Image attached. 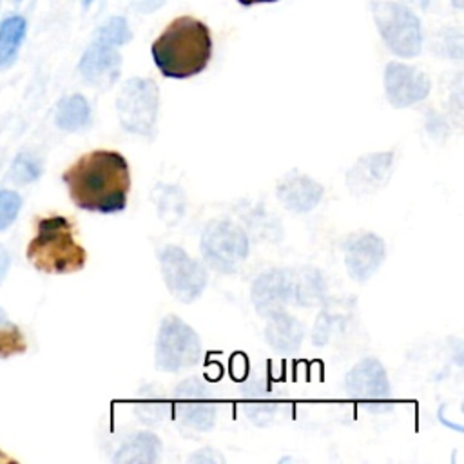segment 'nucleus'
<instances>
[{
	"label": "nucleus",
	"instance_id": "nucleus-16",
	"mask_svg": "<svg viewBox=\"0 0 464 464\" xmlns=\"http://www.w3.org/2000/svg\"><path fill=\"white\" fill-rule=\"evenodd\" d=\"M276 196L285 208L292 212H308L323 198V185L306 174L288 172L276 187Z\"/></svg>",
	"mask_w": 464,
	"mask_h": 464
},
{
	"label": "nucleus",
	"instance_id": "nucleus-34",
	"mask_svg": "<svg viewBox=\"0 0 464 464\" xmlns=\"http://www.w3.org/2000/svg\"><path fill=\"white\" fill-rule=\"evenodd\" d=\"M411 2H417V4H420V2H422V0H411Z\"/></svg>",
	"mask_w": 464,
	"mask_h": 464
},
{
	"label": "nucleus",
	"instance_id": "nucleus-4",
	"mask_svg": "<svg viewBox=\"0 0 464 464\" xmlns=\"http://www.w3.org/2000/svg\"><path fill=\"white\" fill-rule=\"evenodd\" d=\"M201 359V341L192 326L181 317L167 315L154 343V362L161 372H179L198 364Z\"/></svg>",
	"mask_w": 464,
	"mask_h": 464
},
{
	"label": "nucleus",
	"instance_id": "nucleus-6",
	"mask_svg": "<svg viewBox=\"0 0 464 464\" xmlns=\"http://www.w3.org/2000/svg\"><path fill=\"white\" fill-rule=\"evenodd\" d=\"M203 259L221 274H232L248 256V236L243 227L230 219H212L199 239Z\"/></svg>",
	"mask_w": 464,
	"mask_h": 464
},
{
	"label": "nucleus",
	"instance_id": "nucleus-8",
	"mask_svg": "<svg viewBox=\"0 0 464 464\" xmlns=\"http://www.w3.org/2000/svg\"><path fill=\"white\" fill-rule=\"evenodd\" d=\"M160 268L169 292L181 303L196 301L208 281L205 266L181 246L167 245L158 252Z\"/></svg>",
	"mask_w": 464,
	"mask_h": 464
},
{
	"label": "nucleus",
	"instance_id": "nucleus-1",
	"mask_svg": "<svg viewBox=\"0 0 464 464\" xmlns=\"http://www.w3.org/2000/svg\"><path fill=\"white\" fill-rule=\"evenodd\" d=\"M72 203L89 212L116 214L127 207L130 169L123 154L96 149L80 156L63 174Z\"/></svg>",
	"mask_w": 464,
	"mask_h": 464
},
{
	"label": "nucleus",
	"instance_id": "nucleus-19",
	"mask_svg": "<svg viewBox=\"0 0 464 464\" xmlns=\"http://www.w3.org/2000/svg\"><path fill=\"white\" fill-rule=\"evenodd\" d=\"M295 274V306H314L323 301L326 294V283L317 268L301 266L294 268Z\"/></svg>",
	"mask_w": 464,
	"mask_h": 464
},
{
	"label": "nucleus",
	"instance_id": "nucleus-14",
	"mask_svg": "<svg viewBox=\"0 0 464 464\" xmlns=\"http://www.w3.org/2000/svg\"><path fill=\"white\" fill-rule=\"evenodd\" d=\"M393 169V152H370L361 156L346 174V185L353 196H366L381 190Z\"/></svg>",
	"mask_w": 464,
	"mask_h": 464
},
{
	"label": "nucleus",
	"instance_id": "nucleus-29",
	"mask_svg": "<svg viewBox=\"0 0 464 464\" xmlns=\"http://www.w3.org/2000/svg\"><path fill=\"white\" fill-rule=\"evenodd\" d=\"M188 460L190 462H225V459L218 451H214L212 448H205V450L196 451L194 455L188 457Z\"/></svg>",
	"mask_w": 464,
	"mask_h": 464
},
{
	"label": "nucleus",
	"instance_id": "nucleus-10",
	"mask_svg": "<svg viewBox=\"0 0 464 464\" xmlns=\"http://www.w3.org/2000/svg\"><path fill=\"white\" fill-rule=\"evenodd\" d=\"M174 417L198 431H208L216 420V401L210 388L198 377H188L174 388Z\"/></svg>",
	"mask_w": 464,
	"mask_h": 464
},
{
	"label": "nucleus",
	"instance_id": "nucleus-32",
	"mask_svg": "<svg viewBox=\"0 0 464 464\" xmlns=\"http://www.w3.org/2000/svg\"><path fill=\"white\" fill-rule=\"evenodd\" d=\"M2 462H14V460H13L7 453H4V451L0 450V464H2Z\"/></svg>",
	"mask_w": 464,
	"mask_h": 464
},
{
	"label": "nucleus",
	"instance_id": "nucleus-33",
	"mask_svg": "<svg viewBox=\"0 0 464 464\" xmlns=\"http://www.w3.org/2000/svg\"><path fill=\"white\" fill-rule=\"evenodd\" d=\"M92 2H94V0H83V4H85V5H89V4H92Z\"/></svg>",
	"mask_w": 464,
	"mask_h": 464
},
{
	"label": "nucleus",
	"instance_id": "nucleus-18",
	"mask_svg": "<svg viewBox=\"0 0 464 464\" xmlns=\"http://www.w3.org/2000/svg\"><path fill=\"white\" fill-rule=\"evenodd\" d=\"M161 457V440L152 431H134L129 435L116 453L112 460L118 464H154Z\"/></svg>",
	"mask_w": 464,
	"mask_h": 464
},
{
	"label": "nucleus",
	"instance_id": "nucleus-25",
	"mask_svg": "<svg viewBox=\"0 0 464 464\" xmlns=\"http://www.w3.org/2000/svg\"><path fill=\"white\" fill-rule=\"evenodd\" d=\"M40 174H42V163L31 152L16 154V158L13 160V165L9 169L11 179L18 185H27V183L36 181L40 178Z\"/></svg>",
	"mask_w": 464,
	"mask_h": 464
},
{
	"label": "nucleus",
	"instance_id": "nucleus-24",
	"mask_svg": "<svg viewBox=\"0 0 464 464\" xmlns=\"http://www.w3.org/2000/svg\"><path fill=\"white\" fill-rule=\"evenodd\" d=\"M152 196H154L158 212L163 216L165 221L176 223L181 218L183 207H185V199H183V194H181V190L178 187L158 185Z\"/></svg>",
	"mask_w": 464,
	"mask_h": 464
},
{
	"label": "nucleus",
	"instance_id": "nucleus-21",
	"mask_svg": "<svg viewBox=\"0 0 464 464\" xmlns=\"http://www.w3.org/2000/svg\"><path fill=\"white\" fill-rule=\"evenodd\" d=\"M56 125L62 130H80L91 121V105L82 94L65 96L56 107Z\"/></svg>",
	"mask_w": 464,
	"mask_h": 464
},
{
	"label": "nucleus",
	"instance_id": "nucleus-28",
	"mask_svg": "<svg viewBox=\"0 0 464 464\" xmlns=\"http://www.w3.org/2000/svg\"><path fill=\"white\" fill-rule=\"evenodd\" d=\"M22 208V196L16 190H0V232L7 230Z\"/></svg>",
	"mask_w": 464,
	"mask_h": 464
},
{
	"label": "nucleus",
	"instance_id": "nucleus-26",
	"mask_svg": "<svg viewBox=\"0 0 464 464\" xmlns=\"http://www.w3.org/2000/svg\"><path fill=\"white\" fill-rule=\"evenodd\" d=\"M27 350L25 337L16 324L4 323L0 324V359H7Z\"/></svg>",
	"mask_w": 464,
	"mask_h": 464
},
{
	"label": "nucleus",
	"instance_id": "nucleus-15",
	"mask_svg": "<svg viewBox=\"0 0 464 464\" xmlns=\"http://www.w3.org/2000/svg\"><path fill=\"white\" fill-rule=\"evenodd\" d=\"M78 69L89 83L96 87H111L120 76L121 54L116 45L94 36L92 44L82 54Z\"/></svg>",
	"mask_w": 464,
	"mask_h": 464
},
{
	"label": "nucleus",
	"instance_id": "nucleus-12",
	"mask_svg": "<svg viewBox=\"0 0 464 464\" xmlns=\"http://www.w3.org/2000/svg\"><path fill=\"white\" fill-rule=\"evenodd\" d=\"M344 265L348 276L357 281H368L382 265L386 257L384 239L373 232H355L343 243Z\"/></svg>",
	"mask_w": 464,
	"mask_h": 464
},
{
	"label": "nucleus",
	"instance_id": "nucleus-31",
	"mask_svg": "<svg viewBox=\"0 0 464 464\" xmlns=\"http://www.w3.org/2000/svg\"><path fill=\"white\" fill-rule=\"evenodd\" d=\"M237 2L245 7H250V5H256V4H272V2H277V0H237Z\"/></svg>",
	"mask_w": 464,
	"mask_h": 464
},
{
	"label": "nucleus",
	"instance_id": "nucleus-27",
	"mask_svg": "<svg viewBox=\"0 0 464 464\" xmlns=\"http://www.w3.org/2000/svg\"><path fill=\"white\" fill-rule=\"evenodd\" d=\"M94 36L100 38V40H103V42H107V44H111V45H116V47L125 45V44L132 38L130 29H129V25H127V20H125L123 16H112V18H109V20L96 31Z\"/></svg>",
	"mask_w": 464,
	"mask_h": 464
},
{
	"label": "nucleus",
	"instance_id": "nucleus-13",
	"mask_svg": "<svg viewBox=\"0 0 464 464\" xmlns=\"http://www.w3.org/2000/svg\"><path fill=\"white\" fill-rule=\"evenodd\" d=\"M431 89L430 78L417 67L401 62H390L384 69V91L388 102L397 107H411L422 102Z\"/></svg>",
	"mask_w": 464,
	"mask_h": 464
},
{
	"label": "nucleus",
	"instance_id": "nucleus-2",
	"mask_svg": "<svg viewBox=\"0 0 464 464\" xmlns=\"http://www.w3.org/2000/svg\"><path fill=\"white\" fill-rule=\"evenodd\" d=\"M152 58L167 78H190L205 71L212 58L208 27L194 16L174 18L152 42Z\"/></svg>",
	"mask_w": 464,
	"mask_h": 464
},
{
	"label": "nucleus",
	"instance_id": "nucleus-20",
	"mask_svg": "<svg viewBox=\"0 0 464 464\" xmlns=\"http://www.w3.org/2000/svg\"><path fill=\"white\" fill-rule=\"evenodd\" d=\"M25 31L27 22L20 14H13L0 24V69H7L14 63Z\"/></svg>",
	"mask_w": 464,
	"mask_h": 464
},
{
	"label": "nucleus",
	"instance_id": "nucleus-3",
	"mask_svg": "<svg viewBox=\"0 0 464 464\" xmlns=\"http://www.w3.org/2000/svg\"><path fill=\"white\" fill-rule=\"evenodd\" d=\"M25 257L44 274H72L87 263V252L76 241L74 227L65 216L38 219L36 236L29 241Z\"/></svg>",
	"mask_w": 464,
	"mask_h": 464
},
{
	"label": "nucleus",
	"instance_id": "nucleus-17",
	"mask_svg": "<svg viewBox=\"0 0 464 464\" xmlns=\"http://www.w3.org/2000/svg\"><path fill=\"white\" fill-rule=\"evenodd\" d=\"M265 326L266 343L279 352H294L301 346L304 337V324L285 310L270 314Z\"/></svg>",
	"mask_w": 464,
	"mask_h": 464
},
{
	"label": "nucleus",
	"instance_id": "nucleus-11",
	"mask_svg": "<svg viewBox=\"0 0 464 464\" xmlns=\"http://www.w3.org/2000/svg\"><path fill=\"white\" fill-rule=\"evenodd\" d=\"M295 274L294 268H270L261 272L250 286V297L256 312L263 317L285 310L294 303Z\"/></svg>",
	"mask_w": 464,
	"mask_h": 464
},
{
	"label": "nucleus",
	"instance_id": "nucleus-7",
	"mask_svg": "<svg viewBox=\"0 0 464 464\" xmlns=\"http://www.w3.org/2000/svg\"><path fill=\"white\" fill-rule=\"evenodd\" d=\"M375 25L386 44V47L401 56L413 58L422 49V27L419 18L406 7L395 2H373L372 4Z\"/></svg>",
	"mask_w": 464,
	"mask_h": 464
},
{
	"label": "nucleus",
	"instance_id": "nucleus-23",
	"mask_svg": "<svg viewBox=\"0 0 464 464\" xmlns=\"http://www.w3.org/2000/svg\"><path fill=\"white\" fill-rule=\"evenodd\" d=\"M136 415L143 424L156 426L165 420L170 411V404L161 395V390L154 386H145L140 392V399L136 401Z\"/></svg>",
	"mask_w": 464,
	"mask_h": 464
},
{
	"label": "nucleus",
	"instance_id": "nucleus-9",
	"mask_svg": "<svg viewBox=\"0 0 464 464\" xmlns=\"http://www.w3.org/2000/svg\"><path fill=\"white\" fill-rule=\"evenodd\" d=\"M344 390L350 397L357 399L373 413H382L392 410L390 401V381L384 366L373 359L366 357L359 361L344 379Z\"/></svg>",
	"mask_w": 464,
	"mask_h": 464
},
{
	"label": "nucleus",
	"instance_id": "nucleus-5",
	"mask_svg": "<svg viewBox=\"0 0 464 464\" xmlns=\"http://www.w3.org/2000/svg\"><path fill=\"white\" fill-rule=\"evenodd\" d=\"M158 109L160 92L156 82L150 78L127 80L116 98V111L121 127L127 132L145 138L154 136Z\"/></svg>",
	"mask_w": 464,
	"mask_h": 464
},
{
	"label": "nucleus",
	"instance_id": "nucleus-22",
	"mask_svg": "<svg viewBox=\"0 0 464 464\" xmlns=\"http://www.w3.org/2000/svg\"><path fill=\"white\" fill-rule=\"evenodd\" d=\"M245 395V411L246 415L261 424L272 419L274 411H276V402L270 399V388L265 382H250L248 386H245L243 390Z\"/></svg>",
	"mask_w": 464,
	"mask_h": 464
},
{
	"label": "nucleus",
	"instance_id": "nucleus-30",
	"mask_svg": "<svg viewBox=\"0 0 464 464\" xmlns=\"http://www.w3.org/2000/svg\"><path fill=\"white\" fill-rule=\"evenodd\" d=\"M9 266H11V257L7 254V250L0 245V285L4 283L7 272H9Z\"/></svg>",
	"mask_w": 464,
	"mask_h": 464
}]
</instances>
